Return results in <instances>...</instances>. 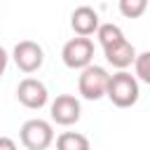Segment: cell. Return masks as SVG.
<instances>
[{
  "label": "cell",
  "mask_w": 150,
  "mask_h": 150,
  "mask_svg": "<svg viewBox=\"0 0 150 150\" xmlns=\"http://www.w3.org/2000/svg\"><path fill=\"white\" fill-rule=\"evenodd\" d=\"M105 96H108L110 103L117 105V108H131V105L138 101V96H141L136 75H131V73H127V70H120V73L110 75Z\"/></svg>",
  "instance_id": "obj_1"
},
{
  "label": "cell",
  "mask_w": 150,
  "mask_h": 150,
  "mask_svg": "<svg viewBox=\"0 0 150 150\" xmlns=\"http://www.w3.org/2000/svg\"><path fill=\"white\" fill-rule=\"evenodd\" d=\"M108 82H110V73H108L103 66H94V63H89L87 68L80 70V77H77V91H80V96L87 98V101H98V98L105 96Z\"/></svg>",
  "instance_id": "obj_2"
},
{
  "label": "cell",
  "mask_w": 150,
  "mask_h": 150,
  "mask_svg": "<svg viewBox=\"0 0 150 150\" xmlns=\"http://www.w3.org/2000/svg\"><path fill=\"white\" fill-rule=\"evenodd\" d=\"M19 138H21L26 150H47L54 143V129L47 120L35 117V120H28L21 124Z\"/></svg>",
  "instance_id": "obj_3"
},
{
  "label": "cell",
  "mask_w": 150,
  "mask_h": 150,
  "mask_svg": "<svg viewBox=\"0 0 150 150\" xmlns=\"http://www.w3.org/2000/svg\"><path fill=\"white\" fill-rule=\"evenodd\" d=\"M61 59H63L66 68H70V70H82V68H87V66L91 63V59H94V42H91L89 38L77 35V38H73V40H68V42L63 45Z\"/></svg>",
  "instance_id": "obj_4"
},
{
  "label": "cell",
  "mask_w": 150,
  "mask_h": 150,
  "mask_svg": "<svg viewBox=\"0 0 150 150\" xmlns=\"http://www.w3.org/2000/svg\"><path fill=\"white\" fill-rule=\"evenodd\" d=\"M12 59H14V63H16V68L21 73L30 75V73H35V70L42 68V63H45V49L38 42H33V40H21L14 47Z\"/></svg>",
  "instance_id": "obj_5"
},
{
  "label": "cell",
  "mask_w": 150,
  "mask_h": 150,
  "mask_svg": "<svg viewBox=\"0 0 150 150\" xmlns=\"http://www.w3.org/2000/svg\"><path fill=\"white\" fill-rule=\"evenodd\" d=\"M16 98L23 108H30V110H40L47 105V98H49V91L45 87V82L35 80V77H23L16 87Z\"/></svg>",
  "instance_id": "obj_6"
},
{
  "label": "cell",
  "mask_w": 150,
  "mask_h": 150,
  "mask_svg": "<svg viewBox=\"0 0 150 150\" xmlns=\"http://www.w3.org/2000/svg\"><path fill=\"white\" fill-rule=\"evenodd\" d=\"M82 115V108H80V101L73 96V94H59L52 105H49V117L52 122L61 124V127H70L80 120Z\"/></svg>",
  "instance_id": "obj_7"
},
{
  "label": "cell",
  "mask_w": 150,
  "mask_h": 150,
  "mask_svg": "<svg viewBox=\"0 0 150 150\" xmlns=\"http://www.w3.org/2000/svg\"><path fill=\"white\" fill-rule=\"evenodd\" d=\"M98 26H101L98 12L94 7H89V5H82L70 14V28L75 30V35L89 38V35H94L98 30Z\"/></svg>",
  "instance_id": "obj_8"
},
{
  "label": "cell",
  "mask_w": 150,
  "mask_h": 150,
  "mask_svg": "<svg viewBox=\"0 0 150 150\" xmlns=\"http://www.w3.org/2000/svg\"><path fill=\"white\" fill-rule=\"evenodd\" d=\"M103 56H105V61H108L112 68L127 70V68L134 63V59H136V49H134V45H131L127 38H122V40L103 47Z\"/></svg>",
  "instance_id": "obj_9"
},
{
  "label": "cell",
  "mask_w": 150,
  "mask_h": 150,
  "mask_svg": "<svg viewBox=\"0 0 150 150\" xmlns=\"http://www.w3.org/2000/svg\"><path fill=\"white\" fill-rule=\"evenodd\" d=\"M56 150H91L89 138L77 131H63L56 138Z\"/></svg>",
  "instance_id": "obj_10"
},
{
  "label": "cell",
  "mask_w": 150,
  "mask_h": 150,
  "mask_svg": "<svg viewBox=\"0 0 150 150\" xmlns=\"http://www.w3.org/2000/svg\"><path fill=\"white\" fill-rule=\"evenodd\" d=\"M117 7H120V14L127 16V19H138L145 14L148 9V0H117Z\"/></svg>",
  "instance_id": "obj_11"
},
{
  "label": "cell",
  "mask_w": 150,
  "mask_h": 150,
  "mask_svg": "<svg viewBox=\"0 0 150 150\" xmlns=\"http://www.w3.org/2000/svg\"><path fill=\"white\" fill-rule=\"evenodd\" d=\"M96 38H98L101 47H108V45H112V42L122 40V38H124V33H122V28H120V26H115V23H101V26H98V30H96Z\"/></svg>",
  "instance_id": "obj_12"
},
{
  "label": "cell",
  "mask_w": 150,
  "mask_h": 150,
  "mask_svg": "<svg viewBox=\"0 0 150 150\" xmlns=\"http://www.w3.org/2000/svg\"><path fill=\"white\" fill-rule=\"evenodd\" d=\"M134 70H136V80H141V82H145V84L150 87V49L136 54V59H134Z\"/></svg>",
  "instance_id": "obj_13"
},
{
  "label": "cell",
  "mask_w": 150,
  "mask_h": 150,
  "mask_svg": "<svg viewBox=\"0 0 150 150\" xmlns=\"http://www.w3.org/2000/svg\"><path fill=\"white\" fill-rule=\"evenodd\" d=\"M0 150H16V143L9 136H0Z\"/></svg>",
  "instance_id": "obj_14"
},
{
  "label": "cell",
  "mask_w": 150,
  "mask_h": 150,
  "mask_svg": "<svg viewBox=\"0 0 150 150\" xmlns=\"http://www.w3.org/2000/svg\"><path fill=\"white\" fill-rule=\"evenodd\" d=\"M7 61H9V56H7V52L0 47V77L5 75V68H7Z\"/></svg>",
  "instance_id": "obj_15"
}]
</instances>
